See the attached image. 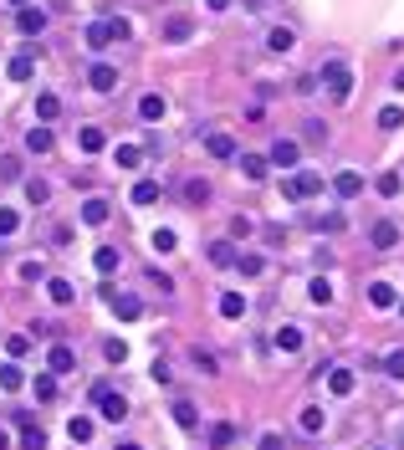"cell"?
<instances>
[{
  "mask_svg": "<svg viewBox=\"0 0 404 450\" xmlns=\"http://www.w3.org/2000/svg\"><path fill=\"white\" fill-rule=\"evenodd\" d=\"M323 82H328V102H348L353 93V72H348V61H323Z\"/></svg>",
  "mask_w": 404,
  "mask_h": 450,
  "instance_id": "1",
  "label": "cell"
},
{
  "mask_svg": "<svg viewBox=\"0 0 404 450\" xmlns=\"http://www.w3.org/2000/svg\"><path fill=\"white\" fill-rule=\"evenodd\" d=\"M93 399H97V410H102V420H108V425H123V415H129V399H123V394H113L108 384H97Z\"/></svg>",
  "mask_w": 404,
  "mask_h": 450,
  "instance_id": "2",
  "label": "cell"
},
{
  "mask_svg": "<svg viewBox=\"0 0 404 450\" xmlns=\"http://www.w3.org/2000/svg\"><path fill=\"white\" fill-rule=\"evenodd\" d=\"M118 36H129V20H93V26H88V47L102 52V47L118 41Z\"/></svg>",
  "mask_w": 404,
  "mask_h": 450,
  "instance_id": "3",
  "label": "cell"
},
{
  "mask_svg": "<svg viewBox=\"0 0 404 450\" xmlns=\"http://www.w3.org/2000/svg\"><path fill=\"white\" fill-rule=\"evenodd\" d=\"M282 195L287 200H312V195H323V179L317 174H292V179H282Z\"/></svg>",
  "mask_w": 404,
  "mask_h": 450,
  "instance_id": "4",
  "label": "cell"
},
{
  "mask_svg": "<svg viewBox=\"0 0 404 450\" xmlns=\"http://www.w3.org/2000/svg\"><path fill=\"white\" fill-rule=\"evenodd\" d=\"M88 88L93 93H118V67L113 61H93L88 67Z\"/></svg>",
  "mask_w": 404,
  "mask_h": 450,
  "instance_id": "5",
  "label": "cell"
},
{
  "mask_svg": "<svg viewBox=\"0 0 404 450\" xmlns=\"http://www.w3.org/2000/svg\"><path fill=\"white\" fill-rule=\"evenodd\" d=\"M399 235H404V230H399L394 220H379V225L369 230V246H374V251H394V246H399Z\"/></svg>",
  "mask_w": 404,
  "mask_h": 450,
  "instance_id": "6",
  "label": "cell"
},
{
  "mask_svg": "<svg viewBox=\"0 0 404 450\" xmlns=\"http://www.w3.org/2000/svg\"><path fill=\"white\" fill-rule=\"evenodd\" d=\"M16 31H20V36H41V31H47V11H41V6H26V11L16 16Z\"/></svg>",
  "mask_w": 404,
  "mask_h": 450,
  "instance_id": "7",
  "label": "cell"
},
{
  "mask_svg": "<svg viewBox=\"0 0 404 450\" xmlns=\"http://www.w3.org/2000/svg\"><path fill=\"white\" fill-rule=\"evenodd\" d=\"M271 343H276V353H302V328H297V323H282Z\"/></svg>",
  "mask_w": 404,
  "mask_h": 450,
  "instance_id": "8",
  "label": "cell"
},
{
  "mask_svg": "<svg viewBox=\"0 0 404 450\" xmlns=\"http://www.w3.org/2000/svg\"><path fill=\"white\" fill-rule=\"evenodd\" d=\"M47 363H52V374H72V369H77V353L67 348V343H52V348H47Z\"/></svg>",
  "mask_w": 404,
  "mask_h": 450,
  "instance_id": "9",
  "label": "cell"
},
{
  "mask_svg": "<svg viewBox=\"0 0 404 450\" xmlns=\"http://www.w3.org/2000/svg\"><path fill=\"white\" fill-rule=\"evenodd\" d=\"M353 384H358L353 369H328V394H333V399H348V394H353Z\"/></svg>",
  "mask_w": 404,
  "mask_h": 450,
  "instance_id": "10",
  "label": "cell"
},
{
  "mask_svg": "<svg viewBox=\"0 0 404 450\" xmlns=\"http://www.w3.org/2000/svg\"><path fill=\"white\" fill-rule=\"evenodd\" d=\"M266 47H271L276 57H287V52L297 47V31H292V26H271V31H266Z\"/></svg>",
  "mask_w": 404,
  "mask_h": 450,
  "instance_id": "11",
  "label": "cell"
},
{
  "mask_svg": "<svg viewBox=\"0 0 404 450\" xmlns=\"http://www.w3.org/2000/svg\"><path fill=\"white\" fill-rule=\"evenodd\" d=\"M266 164L292 169V164H297V143H292V138H276V143H271V154H266Z\"/></svg>",
  "mask_w": 404,
  "mask_h": 450,
  "instance_id": "12",
  "label": "cell"
},
{
  "mask_svg": "<svg viewBox=\"0 0 404 450\" xmlns=\"http://www.w3.org/2000/svg\"><path fill=\"white\" fill-rule=\"evenodd\" d=\"M333 195H338V200H353V195H364V179H358L353 169H343V174L333 179Z\"/></svg>",
  "mask_w": 404,
  "mask_h": 450,
  "instance_id": "13",
  "label": "cell"
},
{
  "mask_svg": "<svg viewBox=\"0 0 404 450\" xmlns=\"http://www.w3.org/2000/svg\"><path fill=\"white\" fill-rule=\"evenodd\" d=\"M164 108H169V102H164L159 93H143V97H138V118H143V123H159Z\"/></svg>",
  "mask_w": 404,
  "mask_h": 450,
  "instance_id": "14",
  "label": "cell"
},
{
  "mask_svg": "<svg viewBox=\"0 0 404 450\" xmlns=\"http://www.w3.org/2000/svg\"><path fill=\"white\" fill-rule=\"evenodd\" d=\"M93 266H97L102 276H113V271L123 266V256H118V246H97V251H93Z\"/></svg>",
  "mask_w": 404,
  "mask_h": 450,
  "instance_id": "15",
  "label": "cell"
},
{
  "mask_svg": "<svg viewBox=\"0 0 404 450\" xmlns=\"http://www.w3.org/2000/svg\"><path fill=\"white\" fill-rule=\"evenodd\" d=\"M369 302H374L379 312H389V307H399V292H394L389 282H374V287H369Z\"/></svg>",
  "mask_w": 404,
  "mask_h": 450,
  "instance_id": "16",
  "label": "cell"
},
{
  "mask_svg": "<svg viewBox=\"0 0 404 450\" xmlns=\"http://www.w3.org/2000/svg\"><path fill=\"white\" fill-rule=\"evenodd\" d=\"M77 148H82V154H102V148H108L102 128H77Z\"/></svg>",
  "mask_w": 404,
  "mask_h": 450,
  "instance_id": "17",
  "label": "cell"
},
{
  "mask_svg": "<svg viewBox=\"0 0 404 450\" xmlns=\"http://www.w3.org/2000/svg\"><path fill=\"white\" fill-rule=\"evenodd\" d=\"M26 148H31V154H52V148H57L52 128H47V123H41V128H31V134H26Z\"/></svg>",
  "mask_w": 404,
  "mask_h": 450,
  "instance_id": "18",
  "label": "cell"
},
{
  "mask_svg": "<svg viewBox=\"0 0 404 450\" xmlns=\"http://www.w3.org/2000/svg\"><path fill=\"white\" fill-rule=\"evenodd\" d=\"M205 154L210 159H230V154H236V138H230V134H210L205 138Z\"/></svg>",
  "mask_w": 404,
  "mask_h": 450,
  "instance_id": "19",
  "label": "cell"
},
{
  "mask_svg": "<svg viewBox=\"0 0 404 450\" xmlns=\"http://www.w3.org/2000/svg\"><path fill=\"white\" fill-rule=\"evenodd\" d=\"M20 450H47V430L31 420H20Z\"/></svg>",
  "mask_w": 404,
  "mask_h": 450,
  "instance_id": "20",
  "label": "cell"
},
{
  "mask_svg": "<svg viewBox=\"0 0 404 450\" xmlns=\"http://www.w3.org/2000/svg\"><path fill=\"white\" fill-rule=\"evenodd\" d=\"M189 36H195V26H189L184 16H169L164 20V41H174V47H179V41H189Z\"/></svg>",
  "mask_w": 404,
  "mask_h": 450,
  "instance_id": "21",
  "label": "cell"
},
{
  "mask_svg": "<svg viewBox=\"0 0 404 450\" xmlns=\"http://www.w3.org/2000/svg\"><path fill=\"white\" fill-rule=\"evenodd\" d=\"M67 435H72L77 445H88V440L97 435V425H93V415H72V425H67Z\"/></svg>",
  "mask_w": 404,
  "mask_h": 450,
  "instance_id": "22",
  "label": "cell"
},
{
  "mask_svg": "<svg viewBox=\"0 0 404 450\" xmlns=\"http://www.w3.org/2000/svg\"><path fill=\"white\" fill-rule=\"evenodd\" d=\"M108 215H113L108 200H88L82 205V225H108Z\"/></svg>",
  "mask_w": 404,
  "mask_h": 450,
  "instance_id": "23",
  "label": "cell"
},
{
  "mask_svg": "<svg viewBox=\"0 0 404 450\" xmlns=\"http://www.w3.org/2000/svg\"><path fill=\"white\" fill-rule=\"evenodd\" d=\"M210 261H215V266H225V271H230V266L241 261V251L230 246V241H215V246H210Z\"/></svg>",
  "mask_w": 404,
  "mask_h": 450,
  "instance_id": "24",
  "label": "cell"
},
{
  "mask_svg": "<svg viewBox=\"0 0 404 450\" xmlns=\"http://www.w3.org/2000/svg\"><path fill=\"white\" fill-rule=\"evenodd\" d=\"M47 292H52V302H57V307H67L72 297H77V287L67 282V276H52V282H47Z\"/></svg>",
  "mask_w": 404,
  "mask_h": 450,
  "instance_id": "25",
  "label": "cell"
},
{
  "mask_svg": "<svg viewBox=\"0 0 404 450\" xmlns=\"http://www.w3.org/2000/svg\"><path fill=\"white\" fill-rule=\"evenodd\" d=\"M31 67H36V57H31V52H20V57H11V67H6V72H11V82H26Z\"/></svg>",
  "mask_w": 404,
  "mask_h": 450,
  "instance_id": "26",
  "label": "cell"
},
{
  "mask_svg": "<svg viewBox=\"0 0 404 450\" xmlns=\"http://www.w3.org/2000/svg\"><path fill=\"white\" fill-rule=\"evenodd\" d=\"M57 113H61V97H57V93H41V97H36V118H41V123H52Z\"/></svg>",
  "mask_w": 404,
  "mask_h": 450,
  "instance_id": "27",
  "label": "cell"
},
{
  "mask_svg": "<svg viewBox=\"0 0 404 450\" xmlns=\"http://www.w3.org/2000/svg\"><path fill=\"white\" fill-rule=\"evenodd\" d=\"M266 169H271V164H266L261 154H241V174H246V179H266Z\"/></svg>",
  "mask_w": 404,
  "mask_h": 450,
  "instance_id": "28",
  "label": "cell"
},
{
  "mask_svg": "<svg viewBox=\"0 0 404 450\" xmlns=\"http://www.w3.org/2000/svg\"><path fill=\"white\" fill-rule=\"evenodd\" d=\"M230 440H236V425H230V420H220V425H210V445H215V450H225Z\"/></svg>",
  "mask_w": 404,
  "mask_h": 450,
  "instance_id": "29",
  "label": "cell"
},
{
  "mask_svg": "<svg viewBox=\"0 0 404 450\" xmlns=\"http://www.w3.org/2000/svg\"><path fill=\"white\" fill-rule=\"evenodd\" d=\"M174 420L184 425V430H195V425H200V410H195L189 399H174Z\"/></svg>",
  "mask_w": 404,
  "mask_h": 450,
  "instance_id": "30",
  "label": "cell"
},
{
  "mask_svg": "<svg viewBox=\"0 0 404 450\" xmlns=\"http://www.w3.org/2000/svg\"><path fill=\"white\" fill-rule=\"evenodd\" d=\"M246 307H251V302H246L241 292H225V297H220V312H225V317H246Z\"/></svg>",
  "mask_w": 404,
  "mask_h": 450,
  "instance_id": "31",
  "label": "cell"
},
{
  "mask_svg": "<svg viewBox=\"0 0 404 450\" xmlns=\"http://www.w3.org/2000/svg\"><path fill=\"white\" fill-rule=\"evenodd\" d=\"M31 389H36V399H41V404H47V399H57V374H36V384H31Z\"/></svg>",
  "mask_w": 404,
  "mask_h": 450,
  "instance_id": "32",
  "label": "cell"
},
{
  "mask_svg": "<svg viewBox=\"0 0 404 450\" xmlns=\"http://www.w3.org/2000/svg\"><path fill=\"white\" fill-rule=\"evenodd\" d=\"M302 430H307V435H323V430H328L323 410H312V404H307V410H302Z\"/></svg>",
  "mask_w": 404,
  "mask_h": 450,
  "instance_id": "33",
  "label": "cell"
},
{
  "mask_svg": "<svg viewBox=\"0 0 404 450\" xmlns=\"http://www.w3.org/2000/svg\"><path fill=\"white\" fill-rule=\"evenodd\" d=\"M26 200H31V205H47V200H52V184H47V179H26Z\"/></svg>",
  "mask_w": 404,
  "mask_h": 450,
  "instance_id": "34",
  "label": "cell"
},
{
  "mask_svg": "<svg viewBox=\"0 0 404 450\" xmlns=\"http://www.w3.org/2000/svg\"><path fill=\"white\" fill-rule=\"evenodd\" d=\"M154 200H159V184L154 179H138L133 184V205H154Z\"/></svg>",
  "mask_w": 404,
  "mask_h": 450,
  "instance_id": "35",
  "label": "cell"
},
{
  "mask_svg": "<svg viewBox=\"0 0 404 450\" xmlns=\"http://www.w3.org/2000/svg\"><path fill=\"white\" fill-rule=\"evenodd\" d=\"M113 312H118V317H129V323H133V317H138L143 307H138V297H113Z\"/></svg>",
  "mask_w": 404,
  "mask_h": 450,
  "instance_id": "36",
  "label": "cell"
},
{
  "mask_svg": "<svg viewBox=\"0 0 404 450\" xmlns=\"http://www.w3.org/2000/svg\"><path fill=\"white\" fill-rule=\"evenodd\" d=\"M236 271H241V276H261V271H266V256H241Z\"/></svg>",
  "mask_w": 404,
  "mask_h": 450,
  "instance_id": "37",
  "label": "cell"
},
{
  "mask_svg": "<svg viewBox=\"0 0 404 450\" xmlns=\"http://www.w3.org/2000/svg\"><path fill=\"white\" fill-rule=\"evenodd\" d=\"M399 123H404V108H399V102H389V108L379 113V128H384V134H389V128H399Z\"/></svg>",
  "mask_w": 404,
  "mask_h": 450,
  "instance_id": "38",
  "label": "cell"
},
{
  "mask_svg": "<svg viewBox=\"0 0 404 450\" xmlns=\"http://www.w3.org/2000/svg\"><path fill=\"white\" fill-rule=\"evenodd\" d=\"M384 374H389V379H404V348H389V358H384Z\"/></svg>",
  "mask_w": 404,
  "mask_h": 450,
  "instance_id": "39",
  "label": "cell"
},
{
  "mask_svg": "<svg viewBox=\"0 0 404 450\" xmlns=\"http://www.w3.org/2000/svg\"><path fill=\"white\" fill-rule=\"evenodd\" d=\"M138 159H143V148H133V143L118 148V169H138Z\"/></svg>",
  "mask_w": 404,
  "mask_h": 450,
  "instance_id": "40",
  "label": "cell"
},
{
  "mask_svg": "<svg viewBox=\"0 0 404 450\" xmlns=\"http://www.w3.org/2000/svg\"><path fill=\"white\" fill-rule=\"evenodd\" d=\"M184 200H189V205H205V200H210V184H205V179H189Z\"/></svg>",
  "mask_w": 404,
  "mask_h": 450,
  "instance_id": "41",
  "label": "cell"
},
{
  "mask_svg": "<svg viewBox=\"0 0 404 450\" xmlns=\"http://www.w3.org/2000/svg\"><path fill=\"white\" fill-rule=\"evenodd\" d=\"M6 353H11V358H26V353H31V338H26V333L6 338Z\"/></svg>",
  "mask_w": 404,
  "mask_h": 450,
  "instance_id": "42",
  "label": "cell"
},
{
  "mask_svg": "<svg viewBox=\"0 0 404 450\" xmlns=\"http://www.w3.org/2000/svg\"><path fill=\"white\" fill-rule=\"evenodd\" d=\"M0 389H6V394L20 389V369H16V363H6V369H0Z\"/></svg>",
  "mask_w": 404,
  "mask_h": 450,
  "instance_id": "43",
  "label": "cell"
},
{
  "mask_svg": "<svg viewBox=\"0 0 404 450\" xmlns=\"http://www.w3.org/2000/svg\"><path fill=\"white\" fill-rule=\"evenodd\" d=\"M20 282H47V266L41 261H20Z\"/></svg>",
  "mask_w": 404,
  "mask_h": 450,
  "instance_id": "44",
  "label": "cell"
},
{
  "mask_svg": "<svg viewBox=\"0 0 404 450\" xmlns=\"http://www.w3.org/2000/svg\"><path fill=\"white\" fill-rule=\"evenodd\" d=\"M102 358H108V363H123V358H129V343H102Z\"/></svg>",
  "mask_w": 404,
  "mask_h": 450,
  "instance_id": "45",
  "label": "cell"
},
{
  "mask_svg": "<svg viewBox=\"0 0 404 450\" xmlns=\"http://www.w3.org/2000/svg\"><path fill=\"white\" fill-rule=\"evenodd\" d=\"M174 246H179V241H174V230H154V251H159V256H169Z\"/></svg>",
  "mask_w": 404,
  "mask_h": 450,
  "instance_id": "46",
  "label": "cell"
},
{
  "mask_svg": "<svg viewBox=\"0 0 404 450\" xmlns=\"http://www.w3.org/2000/svg\"><path fill=\"white\" fill-rule=\"evenodd\" d=\"M251 230H256V220H251V215H236V220H230V235H236V241H246Z\"/></svg>",
  "mask_w": 404,
  "mask_h": 450,
  "instance_id": "47",
  "label": "cell"
},
{
  "mask_svg": "<svg viewBox=\"0 0 404 450\" xmlns=\"http://www.w3.org/2000/svg\"><path fill=\"white\" fill-rule=\"evenodd\" d=\"M312 302H317V307H328V302H333V287L323 282V276H317V282H312Z\"/></svg>",
  "mask_w": 404,
  "mask_h": 450,
  "instance_id": "48",
  "label": "cell"
},
{
  "mask_svg": "<svg viewBox=\"0 0 404 450\" xmlns=\"http://www.w3.org/2000/svg\"><path fill=\"white\" fill-rule=\"evenodd\" d=\"M0 179H20V159H16V154L0 159Z\"/></svg>",
  "mask_w": 404,
  "mask_h": 450,
  "instance_id": "49",
  "label": "cell"
},
{
  "mask_svg": "<svg viewBox=\"0 0 404 450\" xmlns=\"http://www.w3.org/2000/svg\"><path fill=\"white\" fill-rule=\"evenodd\" d=\"M20 230V215L16 210H0V235H16Z\"/></svg>",
  "mask_w": 404,
  "mask_h": 450,
  "instance_id": "50",
  "label": "cell"
},
{
  "mask_svg": "<svg viewBox=\"0 0 404 450\" xmlns=\"http://www.w3.org/2000/svg\"><path fill=\"white\" fill-rule=\"evenodd\" d=\"M399 189H404V179H399V174H384V179H379V195H389V200H394Z\"/></svg>",
  "mask_w": 404,
  "mask_h": 450,
  "instance_id": "51",
  "label": "cell"
},
{
  "mask_svg": "<svg viewBox=\"0 0 404 450\" xmlns=\"http://www.w3.org/2000/svg\"><path fill=\"white\" fill-rule=\"evenodd\" d=\"M317 230H328V235H338V230H343V215H338V210H328V215L317 220Z\"/></svg>",
  "mask_w": 404,
  "mask_h": 450,
  "instance_id": "52",
  "label": "cell"
},
{
  "mask_svg": "<svg viewBox=\"0 0 404 450\" xmlns=\"http://www.w3.org/2000/svg\"><path fill=\"white\" fill-rule=\"evenodd\" d=\"M302 134H307V138H323V143H328V123H323V118H307V128H302Z\"/></svg>",
  "mask_w": 404,
  "mask_h": 450,
  "instance_id": "53",
  "label": "cell"
},
{
  "mask_svg": "<svg viewBox=\"0 0 404 450\" xmlns=\"http://www.w3.org/2000/svg\"><path fill=\"white\" fill-rule=\"evenodd\" d=\"M189 358H195V369H205V374H215V358H210V353H200V348H195V353H189Z\"/></svg>",
  "mask_w": 404,
  "mask_h": 450,
  "instance_id": "54",
  "label": "cell"
},
{
  "mask_svg": "<svg viewBox=\"0 0 404 450\" xmlns=\"http://www.w3.org/2000/svg\"><path fill=\"white\" fill-rule=\"evenodd\" d=\"M261 450H287V440L282 435H261Z\"/></svg>",
  "mask_w": 404,
  "mask_h": 450,
  "instance_id": "55",
  "label": "cell"
},
{
  "mask_svg": "<svg viewBox=\"0 0 404 450\" xmlns=\"http://www.w3.org/2000/svg\"><path fill=\"white\" fill-rule=\"evenodd\" d=\"M205 11H230V0H205Z\"/></svg>",
  "mask_w": 404,
  "mask_h": 450,
  "instance_id": "56",
  "label": "cell"
},
{
  "mask_svg": "<svg viewBox=\"0 0 404 450\" xmlns=\"http://www.w3.org/2000/svg\"><path fill=\"white\" fill-rule=\"evenodd\" d=\"M246 6H251V11H266V6H271V0H246Z\"/></svg>",
  "mask_w": 404,
  "mask_h": 450,
  "instance_id": "57",
  "label": "cell"
},
{
  "mask_svg": "<svg viewBox=\"0 0 404 450\" xmlns=\"http://www.w3.org/2000/svg\"><path fill=\"white\" fill-rule=\"evenodd\" d=\"M394 88H399V93H404V67H399V72H394Z\"/></svg>",
  "mask_w": 404,
  "mask_h": 450,
  "instance_id": "58",
  "label": "cell"
},
{
  "mask_svg": "<svg viewBox=\"0 0 404 450\" xmlns=\"http://www.w3.org/2000/svg\"><path fill=\"white\" fill-rule=\"evenodd\" d=\"M0 450H11V435H6V430H0Z\"/></svg>",
  "mask_w": 404,
  "mask_h": 450,
  "instance_id": "59",
  "label": "cell"
},
{
  "mask_svg": "<svg viewBox=\"0 0 404 450\" xmlns=\"http://www.w3.org/2000/svg\"><path fill=\"white\" fill-rule=\"evenodd\" d=\"M118 450H138V445H133V440H123V445H118Z\"/></svg>",
  "mask_w": 404,
  "mask_h": 450,
  "instance_id": "60",
  "label": "cell"
},
{
  "mask_svg": "<svg viewBox=\"0 0 404 450\" xmlns=\"http://www.w3.org/2000/svg\"><path fill=\"white\" fill-rule=\"evenodd\" d=\"M11 6H20V11H26V6H31V0H11Z\"/></svg>",
  "mask_w": 404,
  "mask_h": 450,
  "instance_id": "61",
  "label": "cell"
},
{
  "mask_svg": "<svg viewBox=\"0 0 404 450\" xmlns=\"http://www.w3.org/2000/svg\"><path fill=\"white\" fill-rule=\"evenodd\" d=\"M379 450H384V445H379Z\"/></svg>",
  "mask_w": 404,
  "mask_h": 450,
  "instance_id": "62",
  "label": "cell"
},
{
  "mask_svg": "<svg viewBox=\"0 0 404 450\" xmlns=\"http://www.w3.org/2000/svg\"><path fill=\"white\" fill-rule=\"evenodd\" d=\"M399 312H404V307H399Z\"/></svg>",
  "mask_w": 404,
  "mask_h": 450,
  "instance_id": "63",
  "label": "cell"
}]
</instances>
